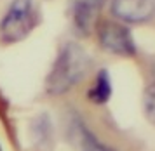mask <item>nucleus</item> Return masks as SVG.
Returning a JSON list of instances; mask_svg holds the SVG:
<instances>
[{
	"label": "nucleus",
	"mask_w": 155,
	"mask_h": 151,
	"mask_svg": "<svg viewBox=\"0 0 155 151\" xmlns=\"http://www.w3.org/2000/svg\"><path fill=\"white\" fill-rule=\"evenodd\" d=\"M37 24V12L33 0H12L0 23V40L4 43H16L26 38Z\"/></svg>",
	"instance_id": "nucleus-2"
},
{
	"label": "nucleus",
	"mask_w": 155,
	"mask_h": 151,
	"mask_svg": "<svg viewBox=\"0 0 155 151\" xmlns=\"http://www.w3.org/2000/svg\"><path fill=\"white\" fill-rule=\"evenodd\" d=\"M112 96V82H110V75L106 69H101L98 75H96V80H94V85H92L89 92H87V97L89 101L96 104H103L106 103Z\"/></svg>",
	"instance_id": "nucleus-6"
},
{
	"label": "nucleus",
	"mask_w": 155,
	"mask_h": 151,
	"mask_svg": "<svg viewBox=\"0 0 155 151\" xmlns=\"http://www.w3.org/2000/svg\"><path fill=\"white\" fill-rule=\"evenodd\" d=\"M91 68V57L75 42L64 43L52 64L45 80V89L51 96H61L75 87Z\"/></svg>",
	"instance_id": "nucleus-1"
},
{
	"label": "nucleus",
	"mask_w": 155,
	"mask_h": 151,
	"mask_svg": "<svg viewBox=\"0 0 155 151\" xmlns=\"http://www.w3.org/2000/svg\"><path fill=\"white\" fill-rule=\"evenodd\" d=\"M106 0H71V18L78 35H89Z\"/></svg>",
	"instance_id": "nucleus-5"
},
{
	"label": "nucleus",
	"mask_w": 155,
	"mask_h": 151,
	"mask_svg": "<svg viewBox=\"0 0 155 151\" xmlns=\"http://www.w3.org/2000/svg\"><path fill=\"white\" fill-rule=\"evenodd\" d=\"M77 132H78V139L82 143V151H115L112 148H108V146L101 144L98 139L84 127V124H77Z\"/></svg>",
	"instance_id": "nucleus-7"
},
{
	"label": "nucleus",
	"mask_w": 155,
	"mask_h": 151,
	"mask_svg": "<svg viewBox=\"0 0 155 151\" xmlns=\"http://www.w3.org/2000/svg\"><path fill=\"white\" fill-rule=\"evenodd\" d=\"M143 108H145V115L147 118L155 125V78L152 83H148L143 94Z\"/></svg>",
	"instance_id": "nucleus-8"
},
{
	"label": "nucleus",
	"mask_w": 155,
	"mask_h": 151,
	"mask_svg": "<svg viewBox=\"0 0 155 151\" xmlns=\"http://www.w3.org/2000/svg\"><path fill=\"white\" fill-rule=\"evenodd\" d=\"M99 43L101 47L106 49L108 52L120 56H134L136 54V47H134L131 31L122 24L117 23H110L106 21L99 26Z\"/></svg>",
	"instance_id": "nucleus-3"
},
{
	"label": "nucleus",
	"mask_w": 155,
	"mask_h": 151,
	"mask_svg": "<svg viewBox=\"0 0 155 151\" xmlns=\"http://www.w3.org/2000/svg\"><path fill=\"white\" fill-rule=\"evenodd\" d=\"M0 151H2V146H0Z\"/></svg>",
	"instance_id": "nucleus-9"
},
{
	"label": "nucleus",
	"mask_w": 155,
	"mask_h": 151,
	"mask_svg": "<svg viewBox=\"0 0 155 151\" xmlns=\"http://www.w3.org/2000/svg\"><path fill=\"white\" fill-rule=\"evenodd\" d=\"M112 14L126 23H143L155 16V0H113Z\"/></svg>",
	"instance_id": "nucleus-4"
}]
</instances>
